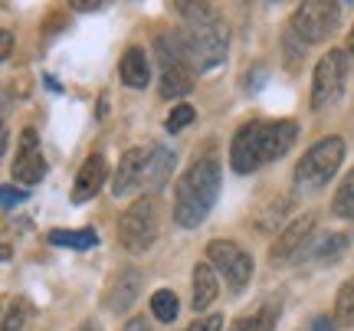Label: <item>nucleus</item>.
Listing matches in <instances>:
<instances>
[{"instance_id": "f257e3e1", "label": "nucleus", "mask_w": 354, "mask_h": 331, "mask_svg": "<svg viewBox=\"0 0 354 331\" xmlns=\"http://www.w3.org/2000/svg\"><path fill=\"white\" fill-rule=\"evenodd\" d=\"M220 178H223V171H220L216 148H207V151H201L190 161V167L177 180V193H174L177 227L194 229L207 220V214L214 210L216 197H220Z\"/></svg>"}, {"instance_id": "f03ea898", "label": "nucleus", "mask_w": 354, "mask_h": 331, "mask_svg": "<svg viewBox=\"0 0 354 331\" xmlns=\"http://www.w3.org/2000/svg\"><path fill=\"white\" fill-rule=\"evenodd\" d=\"M299 125L289 118L279 122H246V125L233 135L230 144V164L236 174H253L263 164H272L295 144Z\"/></svg>"}, {"instance_id": "7ed1b4c3", "label": "nucleus", "mask_w": 354, "mask_h": 331, "mask_svg": "<svg viewBox=\"0 0 354 331\" xmlns=\"http://www.w3.org/2000/svg\"><path fill=\"white\" fill-rule=\"evenodd\" d=\"M180 56L194 73H207L227 59L230 53V26L216 13H201L187 23V30L177 37Z\"/></svg>"}, {"instance_id": "20e7f679", "label": "nucleus", "mask_w": 354, "mask_h": 331, "mask_svg": "<svg viewBox=\"0 0 354 331\" xmlns=\"http://www.w3.org/2000/svg\"><path fill=\"white\" fill-rule=\"evenodd\" d=\"M344 161V141L342 138H322L318 144H312L308 151L302 154V161L295 164V191L302 193H315L322 191L331 178H335V171L342 167Z\"/></svg>"}, {"instance_id": "39448f33", "label": "nucleus", "mask_w": 354, "mask_h": 331, "mask_svg": "<svg viewBox=\"0 0 354 331\" xmlns=\"http://www.w3.org/2000/svg\"><path fill=\"white\" fill-rule=\"evenodd\" d=\"M118 240L128 253H148L158 240V200L138 197L118 220Z\"/></svg>"}, {"instance_id": "423d86ee", "label": "nucleus", "mask_w": 354, "mask_h": 331, "mask_svg": "<svg viewBox=\"0 0 354 331\" xmlns=\"http://www.w3.org/2000/svg\"><path fill=\"white\" fill-rule=\"evenodd\" d=\"M342 23V7L328 3V0H312V3H299V10L292 13V33L302 43H322L328 39Z\"/></svg>"}, {"instance_id": "0eeeda50", "label": "nucleus", "mask_w": 354, "mask_h": 331, "mask_svg": "<svg viewBox=\"0 0 354 331\" xmlns=\"http://www.w3.org/2000/svg\"><path fill=\"white\" fill-rule=\"evenodd\" d=\"M348 82V56L344 50H328L315 66L312 76V108H328L342 99Z\"/></svg>"}, {"instance_id": "6e6552de", "label": "nucleus", "mask_w": 354, "mask_h": 331, "mask_svg": "<svg viewBox=\"0 0 354 331\" xmlns=\"http://www.w3.org/2000/svg\"><path fill=\"white\" fill-rule=\"evenodd\" d=\"M207 259H210V266L227 279L230 292H243L246 285H250V276H253V259L246 249H240L236 243L230 240H214L207 246Z\"/></svg>"}, {"instance_id": "1a4fd4ad", "label": "nucleus", "mask_w": 354, "mask_h": 331, "mask_svg": "<svg viewBox=\"0 0 354 331\" xmlns=\"http://www.w3.org/2000/svg\"><path fill=\"white\" fill-rule=\"evenodd\" d=\"M43 178H46V158L39 151V135L33 128H24L20 148H17V158H13V180L33 187Z\"/></svg>"}, {"instance_id": "9d476101", "label": "nucleus", "mask_w": 354, "mask_h": 331, "mask_svg": "<svg viewBox=\"0 0 354 331\" xmlns=\"http://www.w3.org/2000/svg\"><path fill=\"white\" fill-rule=\"evenodd\" d=\"M148 161H151V148H131V151L122 154L118 171H115V180H112L115 197H125V193H131L138 184H145V167H148Z\"/></svg>"}, {"instance_id": "9b49d317", "label": "nucleus", "mask_w": 354, "mask_h": 331, "mask_svg": "<svg viewBox=\"0 0 354 331\" xmlns=\"http://www.w3.org/2000/svg\"><path fill=\"white\" fill-rule=\"evenodd\" d=\"M312 227H315V217H312V214L292 220L289 227L276 236V243H272V253H269L272 256V263H286V259H292V256L299 253V249L305 246V240L312 236Z\"/></svg>"}, {"instance_id": "f8f14e48", "label": "nucleus", "mask_w": 354, "mask_h": 331, "mask_svg": "<svg viewBox=\"0 0 354 331\" xmlns=\"http://www.w3.org/2000/svg\"><path fill=\"white\" fill-rule=\"evenodd\" d=\"M105 174H109V164L102 154H88L86 164L79 167L76 184H73V204H86L88 197H95L105 184Z\"/></svg>"}, {"instance_id": "ddd939ff", "label": "nucleus", "mask_w": 354, "mask_h": 331, "mask_svg": "<svg viewBox=\"0 0 354 331\" xmlns=\"http://www.w3.org/2000/svg\"><path fill=\"white\" fill-rule=\"evenodd\" d=\"M138 292H141V272H138V269H125V272H118V276H115V282L109 285L105 305H109V312L122 315V312H128V308L135 305Z\"/></svg>"}, {"instance_id": "4468645a", "label": "nucleus", "mask_w": 354, "mask_h": 331, "mask_svg": "<svg viewBox=\"0 0 354 331\" xmlns=\"http://www.w3.org/2000/svg\"><path fill=\"white\" fill-rule=\"evenodd\" d=\"M194 89V69L184 59L161 66V95L165 99H180Z\"/></svg>"}, {"instance_id": "2eb2a0df", "label": "nucleus", "mask_w": 354, "mask_h": 331, "mask_svg": "<svg viewBox=\"0 0 354 331\" xmlns=\"http://www.w3.org/2000/svg\"><path fill=\"white\" fill-rule=\"evenodd\" d=\"M118 73H122V82L131 86V89H145L148 82H151V66H148V56L141 46H131L125 50L122 56V66H118Z\"/></svg>"}, {"instance_id": "dca6fc26", "label": "nucleus", "mask_w": 354, "mask_h": 331, "mask_svg": "<svg viewBox=\"0 0 354 331\" xmlns=\"http://www.w3.org/2000/svg\"><path fill=\"white\" fill-rule=\"evenodd\" d=\"M216 292H220V285H216L214 269L207 266V263H197L194 266V308L197 312L210 308L216 302Z\"/></svg>"}, {"instance_id": "f3484780", "label": "nucleus", "mask_w": 354, "mask_h": 331, "mask_svg": "<svg viewBox=\"0 0 354 331\" xmlns=\"http://www.w3.org/2000/svg\"><path fill=\"white\" fill-rule=\"evenodd\" d=\"M171 167H174V154L167 148H151V161L145 167V184L148 187H161L167 178H171Z\"/></svg>"}, {"instance_id": "a211bd4d", "label": "nucleus", "mask_w": 354, "mask_h": 331, "mask_svg": "<svg viewBox=\"0 0 354 331\" xmlns=\"http://www.w3.org/2000/svg\"><path fill=\"white\" fill-rule=\"evenodd\" d=\"M33 321V305L26 299H13L10 305L3 308V319H0V331H26Z\"/></svg>"}, {"instance_id": "6ab92c4d", "label": "nucleus", "mask_w": 354, "mask_h": 331, "mask_svg": "<svg viewBox=\"0 0 354 331\" xmlns=\"http://www.w3.org/2000/svg\"><path fill=\"white\" fill-rule=\"evenodd\" d=\"M53 246H69V249H92L99 243L95 229H53L50 233Z\"/></svg>"}, {"instance_id": "aec40b11", "label": "nucleus", "mask_w": 354, "mask_h": 331, "mask_svg": "<svg viewBox=\"0 0 354 331\" xmlns=\"http://www.w3.org/2000/svg\"><path fill=\"white\" fill-rule=\"evenodd\" d=\"M335 321L342 328H351L354 325V276L338 289V299H335Z\"/></svg>"}, {"instance_id": "412c9836", "label": "nucleus", "mask_w": 354, "mask_h": 331, "mask_svg": "<svg viewBox=\"0 0 354 331\" xmlns=\"http://www.w3.org/2000/svg\"><path fill=\"white\" fill-rule=\"evenodd\" d=\"M276 328V308H263L256 315H243L227 331H272Z\"/></svg>"}, {"instance_id": "4be33fe9", "label": "nucleus", "mask_w": 354, "mask_h": 331, "mask_svg": "<svg viewBox=\"0 0 354 331\" xmlns=\"http://www.w3.org/2000/svg\"><path fill=\"white\" fill-rule=\"evenodd\" d=\"M331 210L344 220H354V171H348V178L342 180V187L331 200Z\"/></svg>"}, {"instance_id": "5701e85b", "label": "nucleus", "mask_w": 354, "mask_h": 331, "mask_svg": "<svg viewBox=\"0 0 354 331\" xmlns=\"http://www.w3.org/2000/svg\"><path fill=\"white\" fill-rule=\"evenodd\" d=\"M177 312H180V305H177V295L167 292V289H158V292L151 295V315L158 321H174Z\"/></svg>"}, {"instance_id": "b1692460", "label": "nucleus", "mask_w": 354, "mask_h": 331, "mask_svg": "<svg viewBox=\"0 0 354 331\" xmlns=\"http://www.w3.org/2000/svg\"><path fill=\"white\" fill-rule=\"evenodd\" d=\"M344 246H348V236H344V233H331V236H325V243L318 246V259H335Z\"/></svg>"}, {"instance_id": "393cba45", "label": "nucleus", "mask_w": 354, "mask_h": 331, "mask_svg": "<svg viewBox=\"0 0 354 331\" xmlns=\"http://www.w3.org/2000/svg\"><path fill=\"white\" fill-rule=\"evenodd\" d=\"M194 108H190V105H177L174 112L167 115V131H180V128H187L190 122H194Z\"/></svg>"}, {"instance_id": "a878e982", "label": "nucleus", "mask_w": 354, "mask_h": 331, "mask_svg": "<svg viewBox=\"0 0 354 331\" xmlns=\"http://www.w3.org/2000/svg\"><path fill=\"white\" fill-rule=\"evenodd\" d=\"M220 328H223V319H220V315H207V319H197L184 331H220Z\"/></svg>"}, {"instance_id": "bb28decb", "label": "nucleus", "mask_w": 354, "mask_h": 331, "mask_svg": "<svg viewBox=\"0 0 354 331\" xmlns=\"http://www.w3.org/2000/svg\"><path fill=\"white\" fill-rule=\"evenodd\" d=\"M24 200H26L24 191H17V187H0V207H17V204H24Z\"/></svg>"}, {"instance_id": "cd10ccee", "label": "nucleus", "mask_w": 354, "mask_h": 331, "mask_svg": "<svg viewBox=\"0 0 354 331\" xmlns=\"http://www.w3.org/2000/svg\"><path fill=\"white\" fill-rule=\"evenodd\" d=\"M10 53H13V33L10 30H0V63H3Z\"/></svg>"}, {"instance_id": "c85d7f7f", "label": "nucleus", "mask_w": 354, "mask_h": 331, "mask_svg": "<svg viewBox=\"0 0 354 331\" xmlns=\"http://www.w3.org/2000/svg\"><path fill=\"white\" fill-rule=\"evenodd\" d=\"M308 331H335V319H328V315H318L315 321H312V328Z\"/></svg>"}, {"instance_id": "c756f323", "label": "nucleus", "mask_w": 354, "mask_h": 331, "mask_svg": "<svg viewBox=\"0 0 354 331\" xmlns=\"http://www.w3.org/2000/svg\"><path fill=\"white\" fill-rule=\"evenodd\" d=\"M73 10H99V0H79L73 3Z\"/></svg>"}, {"instance_id": "7c9ffc66", "label": "nucleus", "mask_w": 354, "mask_h": 331, "mask_svg": "<svg viewBox=\"0 0 354 331\" xmlns=\"http://www.w3.org/2000/svg\"><path fill=\"white\" fill-rule=\"evenodd\" d=\"M3 151H7V125L0 122V158H3Z\"/></svg>"}, {"instance_id": "2f4dec72", "label": "nucleus", "mask_w": 354, "mask_h": 331, "mask_svg": "<svg viewBox=\"0 0 354 331\" xmlns=\"http://www.w3.org/2000/svg\"><path fill=\"white\" fill-rule=\"evenodd\" d=\"M125 331H148V325H145V319H135L131 325H128Z\"/></svg>"}, {"instance_id": "473e14b6", "label": "nucleus", "mask_w": 354, "mask_h": 331, "mask_svg": "<svg viewBox=\"0 0 354 331\" xmlns=\"http://www.w3.org/2000/svg\"><path fill=\"white\" fill-rule=\"evenodd\" d=\"M7 259H10V246H3V243H0V263H7Z\"/></svg>"}, {"instance_id": "72a5a7b5", "label": "nucleus", "mask_w": 354, "mask_h": 331, "mask_svg": "<svg viewBox=\"0 0 354 331\" xmlns=\"http://www.w3.org/2000/svg\"><path fill=\"white\" fill-rule=\"evenodd\" d=\"M79 331H99V325H95V321H86V325H82Z\"/></svg>"}, {"instance_id": "f704fd0d", "label": "nucleus", "mask_w": 354, "mask_h": 331, "mask_svg": "<svg viewBox=\"0 0 354 331\" xmlns=\"http://www.w3.org/2000/svg\"><path fill=\"white\" fill-rule=\"evenodd\" d=\"M348 53H351V59H354V26H351V39H348Z\"/></svg>"}, {"instance_id": "c9c22d12", "label": "nucleus", "mask_w": 354, "mask_h": 331, "mask_svg": "<svg viewBox=\"0 0 354 331\" xmlns=\"http://www.w3.org/2000/svg\"><path fill=\"white\" fill-rule=\"evenodd\" d=\"M3 308H7V299H0V319H3Z\"/></svg>"}]
</instances>
